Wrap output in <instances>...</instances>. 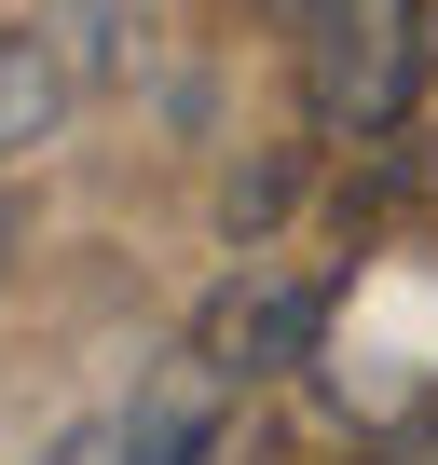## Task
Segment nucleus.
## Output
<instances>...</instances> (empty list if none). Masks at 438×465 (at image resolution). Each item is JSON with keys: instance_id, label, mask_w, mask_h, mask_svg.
Wrapping results in <instances>:
<instances>
[{"instance_id": "obj_1", "label": "nucleus", "mask_w": 438, "mask_h": 465, "mask_svg": "<svg viewBox=\"0 0 438 465\" xmlns=\"http://www.w3.org/2000/svg\"><path fill=\"white\" fill-rule=\"evenodd\" d=\"M424 28L438 0H315V42H302V110L315 137H397L424 96Z\"/></svg>"}, {"instance_id": "obj_2", "label": "nucleus", "mask_w": 438, "mask_h": 465, "mask_svg": "<svg viewBox=\"0 0 438 465\" xmlns=\"http://www.w3.org/2000/svg\"><path fill=\"white\" fill-rule=\"evenodd\" d=\"M315 370H329V397L370 411V424H397L411 397H438V274H424V261H370L356 288H329Z\"/></svg>"}, {"instance_id": "obj_3", "label": "nucleus", "mask_w": 438, "mask_h": 465, "mask_svg": "<svg viewBox=\"0 0 438 465\" xmlns=\"http://www.w3.org/2000/svg\"><path fill=\"white\" fill-rule=\"evenodd\" d=\"M315 329H329V288H315V274H288V261H247V274H219V288H205L192 356H205L219 383H261V370H302V356H315Z\"/></svg>"}, {"instance_id": "obj_4", "label": "nucleus", "mask_w": 438, "mask_h": 465, "mask_svg": "<svg viewBox=\"0 0 438 465\" xmlns=\"http://www.w3.org/2000/svg\"><path fill=\"white\" fill-rule=\"evenodd\" d=\"M219 438H234V383L178 342V356L124 397V465H219Z\"/></svg>"}, {"instance_id": "obj_5", "label": "nucleus", "mask_w": 438, "mask_h": 465, "mask_svg": "<svg viewBox=\"0 0 438 465\" xmlns=\"http://www.w3.org/2000/svg\"><path fill=\"white\" fill-rule=\"evenodd\" d=\"M69 124V42L55 28H0V164L42 151Z\"/></svg>"}, {"instance_id": "obj_6", "label": "nucleus", "mask_w": 438, "mask_h": 465, "mask_svg": "<svg viewBox=\"0 0 438 465\" xmlns=\"http://www.w3.org/2000/svg\"><path fill=\"white\" fill-rule=\"evenodd\" d=\"M411 465H438V438H424V451H411Z\"/></svg>"}]
</instances>
